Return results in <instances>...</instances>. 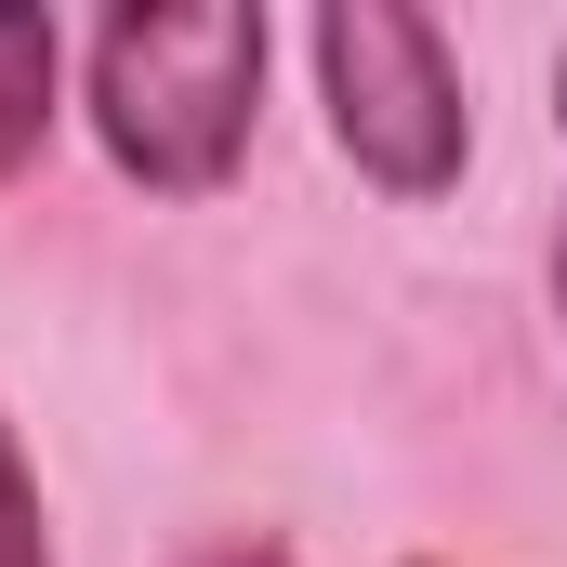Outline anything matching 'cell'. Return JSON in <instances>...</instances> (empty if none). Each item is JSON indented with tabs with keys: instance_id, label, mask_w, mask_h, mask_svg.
<instances>
[{
	"instance_id": "6da1fadb",
	"label": "cell",
	"mask_w": 567,
	"mask_h": 567,
	"mask_svg": "<svg viewBox=\"0 0 567 567\" xmlns=\"http://www.w3.org/2000/svg\"><path fill=\"white\" fill-rule=\"evenodd\" d=\"M265 13L251 0H158L93 27V145L133 172L145 198H212L251 120H265Z\"/></svg>"
},
{
	"instance_id": "7a4b0ae2",
	"label": "cell",
	"mask_w": 567,
	"mask_h": 567,
	"mask_svg": "<svg viewBox=\"0 0 567 567\" xmlns=\"http://www.w3.org/2000/svg\"><path fill=\"white\" fill-rule=\"evenodd\" d=\"M317 93H330V145L383 185V198H449L475 158V106L462 66L410 0H330L317 13Z\"/></svg>"
},
{
	"instance_id": "3957f363",
	"label": "cell",
	"mask_w": 567,
	"mask_h": 567,
	"mask_svg": "<svg viewBox=\"0 0 567 567\" xmlns=\"http://www.w3.org/2000/svg\"><path fill=\"white\" fill-rule=\"evenodd\" d=\"M53 93H66V27L40 0H0V185L53 145Z\"/></svg>"
},
{
	"instance_id": "277c9868",
	"label": "cell",
	"mask_w": 567,
	"mask_h": 567,
	"mask_svg": "<svg viewBox=\"0 0 567 567\" xmlns=\"http://www.w3.org/2000/svg\"><path fill=\"white\" fill-rule=\"evenodd\" d=\"M0 567H53V528H40V475H27L13 423H0Z\"/></svg>"
},
{
	"instance_id": "5b68a950",
	"label": "cell",
	"mask_w": 567,
	"mask_h": 567,
	"mask_svg": "<svg viewBox=\"0 0 567 567\" xmlns=\"http://www.w3.org/2000/svg\"><path fill=\"white\" fill-rule=\"evenodd\" d=\"M198 567H290V555H278V542H212Z\"/></svg>"
},
{
	"instance_id": "8992f818",
	"label": "cell",
	"mask_w": 567,
	"mask_h": 567,
	"mask_svg": "<svg viewBox=\"0 0 567 567\" xmlns=\"http://www.w3.org/2000/svg\"><path fill=\"white\" fill-rule=\"evenodd\" d=\"M555 133H567V53H555Z\"/></svg>"
},
{
	"instance_id": "52a82bcc",
	"label": "cell",
	"mask_w": 567,
	"mask_h": 567,
	"mask_svg": "<svg viewBox=\"0 0 567 567\" xmlns=\"http://www.w3.org/2000/svg\"><path fill=\"white\" fill-rule=\"evenodd\" d=\"M555 317H567V238H555Z\"/></svg>"
}]
</instances>
